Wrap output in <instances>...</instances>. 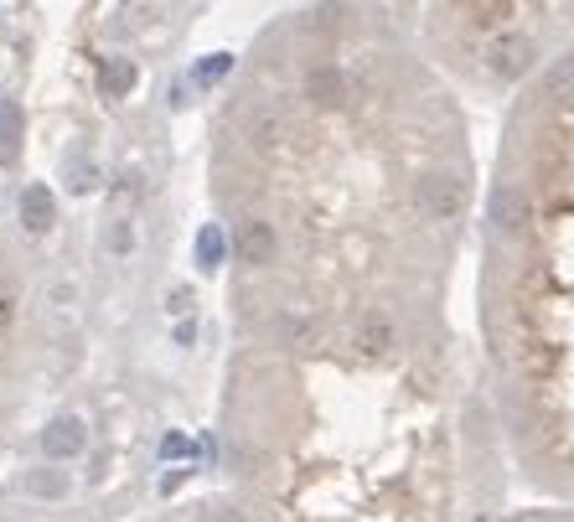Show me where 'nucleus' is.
Segmentation results:
<instances>
[{
	"label": "nucleus",
	"instance_id": "9d476101",
	"mask_svg": "<svg viewBox=\"0 0 574 522\" xmlns=\"http://www.w3.org/2000/svg\"><path fill=\"white\" fill-rule=\"evenodd\" d=\"M130 78H135V73H130V63H114V68L104 73V83H109V94H125V88H130Z\"/></svg>",
	"mask_w": 574,
	"mask_h": 522
},
{
	"label": "nucleus",
	"instance_id": "20e7f679",
	"mask_svg": "<svg viewBox=\"0 0 574 522\" xmlns=\"http://www.w3.org/2000/svg\"><path fill=\"white\" fill-rule=\"evenodd\" d=\"M425 52L476 88H518L574 42V0H404Z\"/></svg>",
	"mask_w": 574,
	"mask_h": 522
},
{
	"label": "nucleus",
	"instance_id": "1a4fd4ad",
	"mask_svg": "<svg viewBox=\"0 0 574 522\" xmlns=\"http://www.w3.org/2000/svg\"><path fill=\"white\" fill-rule=\"evenodd\" d=\"M21 218H26V228H37V233H42V228L52 223V197H47L42 187H32V192L21 197Z\"/></svg>",
	"mask_w": 574,
	"mask_h": 522
},
{
	"label": "nucleus",
	"instance_id": "7ed1b4c3",
	"mask_svg": "<svg viewBox=\"0 0 574 522\" xmlns=\"http://www.w3.org/2000/svg\"><path fill=\"white\" fill-rule=\"evenodd\" d=\"M476 326L512 476L574 502V42L512 94L481 197Z\"/></svg>",
	"mask_w": 574,
	"mask_h": 522
},
{
	"label": "nucleus",
	"instance_id": "6e6552de",
	"mask_svg": "<svg viewBox=\"0 0 574 522\" xmlns=\"http://www.w3.org/2000/svg\"><path fill=\"white\" fill-rule=\"evenodd\" d=\"M16 140H21V109L11 99H0V161H11Z\"/></svg>",
	"mask_w": 574,
	"mask_h": 522
},
{
	"label": "nucleus",
	"instance_id": "423d86ee",
	"mask_svg": "<svg viewBox=\"0 0 574 522\" xmlns=\"http://www.w3.org/2000/svg\"><path fill=\"white\" fill-rule=\"evenodd\" d=\"M145 522H264V517L249 512L233 491H213V497H192V502H176L166 512H150Z\"/></svg>",
	"mask_w": 574,
	"mask_h": 522
},
{
	"label": "nucleus",
	"instance_id": "f257e3e1",
	"mask_svg": "<svg viewBox=\"0 0 574 522\" xmlns=\"http://www.w3.org/2000/svg\"><path fill=\"white\" fill-rule=\"evenodd\" d=\"M213 202L238 342L352 362L466 347L450 285L476 156L404 21L331 0L269 42L218 119Z\"/></svg>",
	"mask_w": 574,
	"mask_h": 522
},
{
	"label": "nucleus",
	"instance_id": "39448f33",
	"mask_svg": "<svg viewBox=\"0 0 574 522\" xmlns=\"http://www.w3.org/2000/svg\"><path fill=\"white\" fill-rule=\"evenodd\" d=\"M37 352V311H32V285H26V264L16 243L0 233V424L26 393Z\"/></svg>",
	"mask_w": 574,
	"mask_h": 522
},
{
	"label": "nucleus",
	"instance_id": "f03ea898",
	"mask_svg": "<svg viewBox=\"0 0 574 522\" xmlns=\"http://www.w3.org/2000/svg\"><path fill=\"white\" fill-rule=\"evenodd\" d=\"M228 491L264 522H497L512 460L466 347L347 362L238 342L218 419Z\"/></svg>",
	"mask_w": 574,
	"mask_h": 522
},
{
	"label": "nucleus",
	"instance_id": "0eeeda50",
	"mask_svg": "<svg viewBox=\"0 0 574 522\" xmlns=\"http://www.w3.org/2000/svg\"><path fill=\"white\" fill-rule=\"evenodd\" d=\"M497 522H574V502H533L518 512H502Z\"/></svg>",
	"mask_w": 574,
	"mask_h": 522
}]
</instances>
